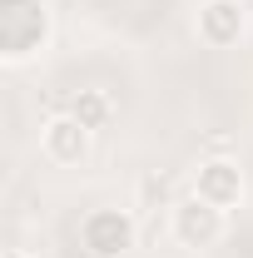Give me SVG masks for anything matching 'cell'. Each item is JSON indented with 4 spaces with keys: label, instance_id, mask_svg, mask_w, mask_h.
Masks as SVG:
<instances>
[{
    "label": "cell",
    "instance_id": "cell-1",
    "mask_svg": "<svg viewBox=\"0 0 253 258\" xmlns=\"http://www.w3.org/2000/svg\"><path fill=\"white\" fill-rule=\"evenodd\" d=\"M45 30H50V20H45L40 0H0V50H5V60H25L30 50H40Z\"/></svg>",
    "mask_w": 253,
    "mask_h": 258
},
{
    "label": "cell",
    "instance_id": "cell-4",
    "mask_svg": "<svg viewBox=\"0 0 253 258\" xmlns=\"http://www.w3.org/2000/svg\"><path fill=\"white\" fill-rule=\"evenodd\" d=\"M238 194H243V174H238L233 159H209L199 169V199L228 209V204H238Z\"/></svg>",
    "mask_w": 253,
    "mask_h": 258
},
{
    "label": "cell",
    "instance_id": "cell-6",
    "mask_svg": "<svg viewBox=\"0 0 253 258\" xmlns=\"http://www.w3.org/2000/svg\"><path fill=\"white\" fill-rule=\"evenodd\" d=\"M85 144H90V129L80 124L75 114H60V119H50L45 124V154L60 164H75L85 154Z\"/></svg>",
    "mask_w": 253,
    "mask_h": 258
},
{
    "label": "cell",
    "instance_id": "cell-5",
    "mask_svg": "<svg viewBox=\"0 0 253 258\" xmlns=\"http://www.w3.org/2000/svg\"><path fill=\"white\" fill-rule=\"evenodd\" d=\"M199 35L209 45H233L243 35V5L238 0H209L199 10Z\"/></svg>",
    "mask_w": 253,
    "mask_h": 258
},
{
    "label": "cell",
    "instance_id": "cell-3",
    "mask_svg": "<svg viewBox=\"0 0 253 258\" xmlns=\"http://www.w3.org/2000/svg\"><path fill=\"white\" fill-rule=\"evenodd\" d=\"M174 233H179V243L204 248V243H214V238L223 233V209L194 194L189 204H179V209H174Z\"/></svg>",
    "mask_w": 253,
    "mask_h": 258
},
{
    "label": "cell",
    "instance_id": "cell-8",
    "mask_svg": "<svg viewBox=\"0 0 253 258\" xmlns=\"http://www.w3.org/2000/svg\"><path fill=\"white\" fill-rule=\"evenodd\" d=\"M5 258H25V253H20V248H10V253H5Z\"/></svg>",
    "mask_w": 253,
    "mask_h": 258
},
{
    "label": "cell",
    "instance_id": "cell-2",
    "mask_svg": "<svg viewBox=\"0 0 253 258\" xmlns=\"http://www.w3.org/2000/svg\"><path fill=\"white\" fill-rule=\"evenodd\" d=\"M129 243H134V224L124 209H95L85 219V248L95 258H119Z\"/></svg>",
    "mask_w": 253,
    "mask_h": 258
},
{
    "label": "cell",
    "instance_id": "cell-7",
    "mask_svg": "<svg viewBox=\"0 0 253 258\" xmlns=\"http://www.w3.org/2000/svg\"><path fill=\"white\" fill-rule=\"evenodd\" d=\"M70 114H75L85 129H99L104 119H109V99L99 95V90H80V95H75V104H70Z\"/></svg>",
    "mask_w": 253,
    "mask_h": 258
}]
</instances>
